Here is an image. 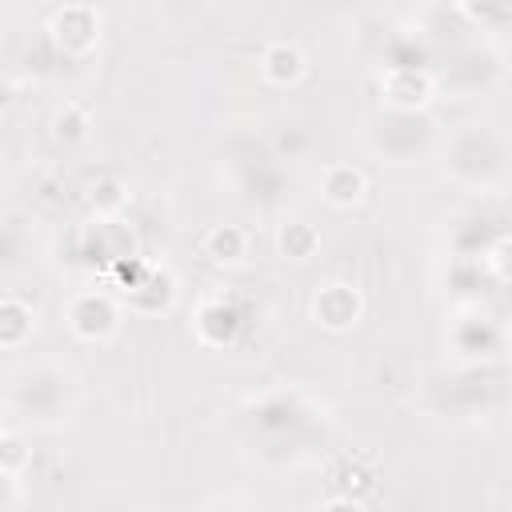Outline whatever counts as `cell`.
<instances>
[{"label": "cell", "mask_w": 512, "mask_h": 512, "mask_svg": "<svg viewBox=\"0 0 512 512\" xmlns=\"http://www.w3.org/2000/svg\"><path fill=\"white\" fill-rule=\"evenodd\" d=\"M64 324L76 340L84 344H104L116 328H120V308L108 292L100 288H88V292H76L64 308Z\"/></svg>", "instance_id": "cell-1"}, {"label": "cell", "mask_w": 512, "mask_h": 512, "mask_svg": "<svg viewBox=\"0 0 512 512\" xmlns=\"http://www.w3.org/2000/svg\"><path fill=\"white\" fill-rule=\"evenodd\" d=\"M48 40L64 56H88L100 44V12L92 4H60L48 16Z\"/></svg>", "instance_id": "cell-2"}, {"label": "cell", "mask_w": 512, "mask_h": 512, "mask_svg": "<svg viewBox=\"0 0 512 512\" xmlns=\"http://www.w3.org/2000/svg\"><path fill=\"white\" fill-rule=\"evenodd\" d=\"M360 316H364V296L344 280H332L312 296V320L328 332H348L356 328Z\"/></svg>", "instance_id": "cell-3"}, {"label": "cell", "mask_w": 512, "mask_h": 512, "mask_svg": "<svg viewBox=\"0 0 512 512\" xmlns=\"http://www.w3.org/2000/svg\"><path fill=\"white\" fill-rule=\"evenodd\" d=\"M380 92L392 108L400 112H416V108H428L432 96H436V84L424 68H408V64H396L380 76Z\"/></svg>", "instance_id": "cell-4"}, {"label": "cell", "mask_w": 512, "mask_h": 512, "mask_svg": "<svg viewBox=\"0 0 512 512\" xmlns=\"http://www.w3.org/2000/svg\"><path fill=\"white\" fill-rule=\"evenodd\" d=\"M192 332H196V340H200L204 348H224V344H232L236 332H240V312H236L224 296H208V300H200V308H196Z\"/></svg>", "instance_id": "cell-5"}, {"label": "cell", "mask_w": 512, "mask_h": 512, "mask_svg": "<svg viewBox=\"0 0 512 512\" xmlns=\"http://www.w3.org/2000/svg\"><path fill=\"white\" fill-rule=\"evenodd\" d=\"M308 72V56L292 44V40H272L264 52H260V76L276 88H292L300 84Z\"/></svg>", "instance_id": "cell-6"}, {"label": "cell", "mask_w": 512, "mask_h": 512, "mask_svg": "<svg viewBox=\"0 0 512 512\" xmlns=\"http://www.w3.org/2000/svg\"><path fill=\"white\" fill-rule=\"evenodd\" d=\"M320 196L332 208H352L368 196V176L356 164H328L320 172Z\"/></svg>", "instance_id": "cell-7"}, {"label": "cell", "mask_w": 512, "mask_h": 512, "mask_svg": "<svg viewBox=\"0 0 512 512\" xmlns=\"http://www.w3.org/2000/svg\"><path fill=\"white\" fill-rule=\"evenodd\" d=\"M128 296V304L136 308V312H164L172 300H176V280H172V272L168 268H152L148 264V272L140 276V284L136 288H128L124 292Z\"/></svg>", "instance_id": "cell-8"}, {"label": "cell", "mask_w": 512, "mask_h": 512, "mask_svg": "<svg viewBox=\"0 0 512 512\" xmlns=\"http://www.w3.org/2000/svg\"><path fill=\"white\" fill-rule=\"evenodd\" d=\"M200 252L208 256V264H216V268H232V264H240L244 252H248V232L236 228V224H216V228L204 232Z\"/></svg>", "instance_id": "cell-9"}, {"label": "cell", "mask_w": 512, "mask_h": 512, "mask_svg": "<svg viewBox=\"0 0 512 512\" xmlns=\"http://www.w3.org/2000/svg\"><path fill=\"white\" fill-rule=\"evenodd\" d=\"M36 332V308L24 304L16 292L0 296V348H20Z\"/></svg>", "instance_id": "cell-10"}, {"label": "cell", "mask_w": 512, "mask_h": 512, "mask_svg": "<svg viewBox=\"0 0 512 512\" xmlns=\"http://www.w3.org/2000/svg\"><path fill=\"white\" fill-rule=\"evenodd\" d=\"M276 248L284 260H312L320 248V232L308 220H284L276 228Z\"/></svg>", "instance_id": "cell-11"}, {"label": "cell", "mask_w": 512, "mask_h": 512, "mask_svg": "<svg viewBox=\"0 0 512 512\" xmlns=\"http://www.w3.org/2000/svg\"><path fill=\"white\" fill-rule=\"evenodd\" d=\"M88 132H92L88 108H80L76 100H68V104L56 108V116H52V140L56 144H84Z\"/></svg>", "instance_id": "cell-12"}, {"label": "cell", "mask_w": 512, "mask_h": 512, "mask_svg": "<svg viewBox=\"0 0 512 512\" xmlns=\"http://www.w3.org/2000/svg\"><path fill=\"white\" fill-rule=\"evenodd\" d=\"M124 204H128V188H124L116 176H100V180L88 188V208H92L100 220H112Z\"/></svg>", "instance_id": "cell-13"}, {"label": "cell", "mask_w": 512, "mask_h": 512, "mask_svg": "<svg viewBox=\"0 0 512 512\" xmlns=\"http://www.w3.org/2000/svg\"><path fill=\"white\" fill-rule=\"evenodd\" d=\"M24 464H28L24 440H20L12 428H4V432H0V476H20Z\"/></svg>", "instance_id": "cell-14"}, {"label": "cell", "mask_w": 512, "mask_h": 512, "mask_svg": "<svg viewBox=\"0 0 512 512\" xmlns=\"http://www.w3.org/2000/svg\"><path fill=\"white\" fill-rule=\"evenodd\" d=\"M488 264H492V272H496L500 280H512V236H504V240L492 244Z\"/></svg>", "instance_id": "cell-15"}, {"label": "cell", "mask_w": 512, "mask_h": 512, "mask_svg": "<svg viewBox=\"0 0 512 512\" xmlns=\"http://www.w3.org/2000/svg\"><path fill=\"white\" fill-rule=\"evenodd\" d=\"M496 4H500V0H456V8H460L468 20H476V24H480V20H488Z\"/></svg>", "instance_id": "cell-16"}]
</instances>
